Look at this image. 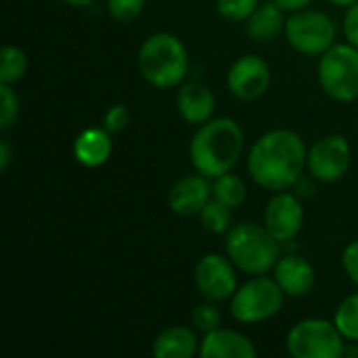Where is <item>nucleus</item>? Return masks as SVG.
<instances>
[{"label":"nucleus","mask_w":358,"mask_h":358,"mask_svg":"<svg viewBox=\"0 0 358 358\" xmlns=\"http://www.w3.org/2000/svg\"><path fill=\"white\" fill-rule=\"evenodd\" d=\"M308 149L304 138L289 128H275L262 134L248 153V172L266 191H289L302 178Z\"/></svg>","instance_id":"1"},{"label":"nucleus","mask_w":358,"mask_h":358,"mask_svg":"<svg viewBox=\"0 0 358 358\" xmlns=\"http://www.w3.org/2000/svg\"><path fill=\"white\" fill-rule=\"evenodd\" d=\"M243 145L245 134L237 120L212 117L193 134L189 157L195 172L208 178H218L237 166L243 153Z\"/></svg>","instance_id":"2"},{"label":"nucleus","mask_w":358,"mask_h":358,"mask_svg":"<svg viewBox=\"0 0 358 358\" xmlns=\"http://www.w3.org/2000/svg\"><path fill=\"white\" fill-rule=\"evenodd\" d=\"M136 65L147 84L155 88H174L185 82L189 71V52L178 36L157 31L141 44Z\"/></svg>","instance_id":"3"},{"label":"nucleus","mask_w":358,"mask_h":358,"mask_svg":"<svg viewBox=\"0 0 358 358\" xmlns=\"http://www.w3.org/2000/svg\"><path fill=\"white\" fill-rule=\"evenodd\" d=\"M227 256L245 275H266L275 271L281 258V243L268 233L264 224L239 222L227 233Z\"/></svg>","instance_id":"4"},{"label":"nucleus","mask_w":358,"mask_h":358,"mask_svg":"<svg viewBox=\"0 0 358 358\" xmlns=\"http://www.w3.org/2000/svg\"><path fill=\"white\" fill-rule=\"evenodd\" d=\"M323 92L338 103H352L358 99V48L350 42L334 44L321 55L317 69Z\"/></svg>","instance_id":"5"},{"label":"nucleus","mask_w":358,"mask_h":358,"mask_svg":"<svg viewBox=\"0 0 358 358\" xmlns=\"http://www.w3.org/2000/svg\"><path fill=\"white\" fill-rule=\"evenodd\" d=\"M285 294L275 279L266 275H256L237 287L235 296L231 298V315L235 321L254 325L273 319L283 308Z\"/></svg>","instance_id":"6"},{"label":"nucleus","mask_w":358,"mask_h":358,"mask_svg":"<svg viewBox=\"0 0 358 358\" xmlns=\"http://www.w3.org/2000/svg\"><path fill=\"white\" fill-rule=\"evenodd\" d=\"M346 338L334 321L304 319L287 334V350L294 358H342Z\"/></svg>","instance_id":"7"},{"label":"nucleus","mask_w":358,"mask_h":358,"mask_svg":"<svg viewBox=\"0 0 358 358\" xmlns=\"http://www.w3.org/2000/svg\"><path fill=\"white\" fill-rule=\"evenodd\" d=\"M338 27L323 10L302 8L287 17L285 38L289 46L308 57H321L336 44Z\"/></svg>","instance_id":"8"},{"label":"nucleus","mask_w":358,"mask_h":358,"mask_svg":"<svg viewBox=\"0 0 358 358\" xmlns=\"http://www.w3.org/2000/svg\"><path fill=\"white\" fill-rule=\"evenodd\" d=\"M352 166V147L344 134H327L308 149L306 168L321 182L342 180Z\"/></svg>","instance_id":"9"},{"label":"nucleus","mask_w":358,"mask_h":358,"mask_svg":"<svg viewBox=\"0 0 358 358\" xmlns=\"http://www.w3.org/2000/svg\"><path fill=\"white\" fill-rule=\"evenodd\" d=\"M195 287L197 292L212 302H224L231 300L239 287L237 283V266L231 262L229 256L220 254H206L195 264Z\"/></svg>","instance_id":"10"},{"label":"nucleus","mask_w":358,"mask_h":358,"mask_svg":"<svg viewBox=\"0 0 358 358\" xmlns=\"http://www.w3.org/2000/svg\"><path fill=\"white\" fill-rule=\"evenodd\" d=\"M271 65L258 55L239 57L227 73V86L239 101H258L271 88Z\"/></svg>","instance_id":"11"},{"label":"nucleus","mask_w":358,"mask_h":358,"mask_svg":"<svg viewBox=\"0 0 358 358\" xmlns=\"http://www.w3.org/2000/svg\"><path fill=\"white\" fill-rule=\"evenodd\" d=\"M264 227L279 243L294 241L304 227L302 201L289 191L275 193L264 210Z\"/></svg>","instance_id":"12"},{"label":"nucleus","mask_w":358,"mask_h":358,"mask_svg":"<svg viewBox=\"0 0 358 358\" xmlns=\"http://www.w3.org/2000/svg\"><path fill=\"white\" fill-rule=\"evenodd\" d=\"M212 197L210 178L197 172L174 182L168 193V206L176 216H199Z\"/></svg>","instance_id":"13"},{"label":"nucleus","mask_w":358,"mask_h":358,"mask_svg":"<svg viewBox=\"0 0 358 358\" xmlns=\"http://www.w3.org/2000/svg\"><path fill=\"white\" fill-rule=\"evenodd\" d=\"M275 281L289 298H306L317 285L315 266L298 254L281 256L275 266Z\"/></svg>","instance_id":"14"},{"label":"nucleus","mask_w":358,"mask_h":358,"mask_svg":"<svg viewBox=\"0 0 358 358\" xmlns=\"http://www.w3.org/2000/svg\"><path fill=\"white\" fill-rule=\"evenodd\" d=\"M176 109H178V115L187 124L201 126L214 117L216 96H214L212 88L201 82H185L178 86Z\"/></svg>","instance_id":"15"},{"label":"nucleus","mask_w":358,"mask_h":358,"mask_svg":"<svg viewBox=\"0 0 358 358\" xmlns=\"http://www.w3.org/2000/svg\"><path fill=\"white\" fill-rule=\"evenodd\" d=\"M199 357L201 358H256L258 348L254 342L235 331V329H224L218 327L210 334L203 336L199 344Z\"/></svg>","instance_id":"16"},{"label":"nucleus","mask_w":358,"mask_h":358,"mask_svg":"<svg viewBox=\"0 0 358 358\" xmlns=\"http://www.w3.org/2000/svg\"><path fill=\"white\" fill-rule=\"evenodd\" d=\"M111 153L113 141L107 128H86L73 141V157L84 168H99L107 164Z\"/></svg>","instance_id":"17"},{"label":"nucleus","mask_w":358,"mask_h":358,"mask_svg":"<svg viewBox=\"0 0 358 358\" xmlns=\"http://www.w3.org/2000/svg\"><path fill=\"white\" fill-rule=\"evenodd\" d=\"M199 352V340L193 329L185 325H172L157 334L153 342V357L191 358Z\"/></svg>","instance_id":"18"},{"label":"nucleus","mask_w":358,"mask_h":358,"mask_svg":"<svg viewBox=\"0 0 358 358\" xmlns=\"http://www.w3.org/2000/svg\"><path fill=\"white\" fill-rule=\"evenodd\" d=\"M285 10L275 2H260V6L245 21V34L254 42H273L281 31H285Z\"/></svg>","instance_id":"19"},{"label":"nucleus","mask_w":358,"mask_h":358,"mask_svg":"<svg viewBox=\"0 0 358 358\" xmlns=\"http://www.w3.org/2000/svg\"><path fill=\"white\" fill-rule=\"evenodd\" d=\"M212 195H214V199L222 201L224 206L237 210V208L243 206V201H245V197H248V187H245V182H243L239 176L227 172V174L214 178Z\"/></svg>","instance_id":"20"},{"label":"nucleus","mask_w":358,"mask_h":358,"mask_svg":"<svg viewBox=\"0 0 358 358\" xmlns=\"http://www.w3.org/2000/svg\"><path fill=\"white\" fill-rule=\"evenodd\" d=\"M27 71V55L15 46L6 44L0 52V82L2 84H17Z\"/></svg>","instance_id":"21"},{"label":"nucleus","mask_w":358,"mask_h":358,"mask_svg":"<svg viewBox=\"0 0 358 358\" xmlns=\"http://www.w3.org/2000/svg\"><path fill=\"white\" fill-rule=\"evenodd\" d=\"M199 218H201V227L206 231H210L214 235H222V233H229L233 227V208H229L222 201L212 197L208 201V206L201 210Z\"/></svg>","instance_id":"22"},{"label":"nucleus","mask_w":358,"mask_h":358,"mask_svg":"<svg viewBox=\"0 0 358 358\" xmlns=\"http://www.w3.org/2000/svg\"><path fill=\"white\" fill-rule=\"evenodd\" d=\"M334 323L346 338V342L358 344V292L348 296L336 310Z\"/></svg>","instance_id":"23"},{"label":"nucleus","mask_w":358,"mask_h":358,"mask_svg":"<svg viewBox=\"0 0 358 358\" xmlns=\"http://www.w3.org/2000/svg\"><path fill=\"white\" fill-rule=\"evenodd\" d=\"M191 321H193V327L201 334H210V331L222 327V313L218 308V302L206 300V302L197 304L193 308Z\"/></svg>","instance_id":"24"},{"label":"nucleus","mask_w":358,"mask_h":358,"mask_svg":"<svg viewBox=\"0 0 358 358\" xmlns=\"http://www.w3.org/2000/svg\"><path fill=\"white\" fill-rule=\"evenodd\" d=\"M258 6L260 0H216L220 17L233 23H245Z\"/></svg>","instance_id":"25"},{"label":"nucleus","mask_w":358,"mask_h":358,"mask_svg":"<svg viewBox=\"0 0 358 358\" xmlns=\"http://www.w3.org/2000/svg\"><path fill=\"white\" fill-rule=\"evenodd\" d=\"M0 103H2V109H0V128L2 130H8L17 122L19 109H21V99H19L17 90L13 88V84H2L0 82Z\"/></svg>","instance_id":"26"},{"label":"nucleus","mask_w":358,"mask_h":358,"mask_svg":"<svg viewBox=\"0 0 358 358\" xmlns=\"http://www.w3.org/2000/svg\"><path fill=\"white\" fill-rule=\"evenodd\" d=\"M147 0H107V10L113 21L130 23L141 17Z\"/></svg>","instance_id":"27"},{"label":"nucleus","mask_w":358,"mask_h":358,"mask_svg":"<svg viewBox=\"0 0 358 358\" xmlns=\"http://www.w3.org/2000/svg\"><path fill=\"white\" fill-rule=\"evenodd\" d=\"M130 124V109L124 103L111 105L103 117V128H107L111 134H117L122 130H126V126Z\"/></svg>","instance_id":"28"},{"label":"nucleus","mask_w":358,"mask_h":358,"mask_svg":"<svg viewBox=\"0 0 358 358\" xmlns=\"http://www.w3.org/2000/svg\"><path fill=\"white\" fill-rule=\"evenodd\" d=\"M342 266H344V273L348 275V279L358 287V239L352 241L350 245H346V250L342 254Z\"/></svg>","instance_id":"29"},{"label":"nucleus","mask_w":358,"mask_h":358,"mask_svg":"<svg viewBox=\"0 0 358 358\" xmlns=\"http://www.w3.org/2000/svg\"><path fill=\"white\" fill-rule=\"evenodd\" d=\"M344 36L352 46L358 48V2L348 6V13L344 17Z\"/></svg>","instance_id":"30"},{"label":"nucleus","mask_w":358,"mask_h":358,"mask_svg":"<svg viewBox=\"0 0 358 358\" xmlns=\"http://www.w3.org/2000/svg\"><path fill=\"white\" fill-rule=\"evenodd\" d=\"M13 162V147L6 138L0 141V172H6Z\"/></svg>","instance_id":"31"},{"label":"nucleus","mask_w":358,"mask_h":358,"mask_svg":"<svg viewBox=\"0 0 358 358\" xmlns=\"http://www.w3.org/2000/svg\"><path fill=\"white\" fill-rule=\"evenodd\" d=\"M283 10H287V13H296V10H302V8H306V6H310L315 0H275Z\"/></svg>","instance_id":"32"},{"label":"nucleus","mask_w":358,"mask_h":358,"mask_svg":"<svg viewBox=\"0 0 358 358\" xmlns=\"http://www.w3.org/2000/svg\"><path fill=\"white\" fill-rule=\"evenodd\" d=\"M61 2H65V4H69V6H90L94 0H61Z\"/></svg>","instance_id":"33"},{"label":"nucleus","mask_w":358,"mask_h":358,"mask_svg":"<svg viewBox=\"0 0 358 358\" xmlns=\"http://www.w3.org/2000/svg\"><path fill=\"white\" fill-rule=\"evenodd\" d=\"M331 4H336V6H352L355 2H358V0H329Z\"/></svg>","instance_id":"34"},{"label":"nucleus","mask_w":358,"mask_h":358,"mask_svg":"<svg viewBox=\"0 0 358 358\" xmlns=\"http://www.w3.org/2000/svg\"><path fill=\"white\" fill-rule=\"evenodd\" d=\"M344 357H358L357 346H346V348H344Z\"/></svg>","instance_id":"35"}]
</instances>
